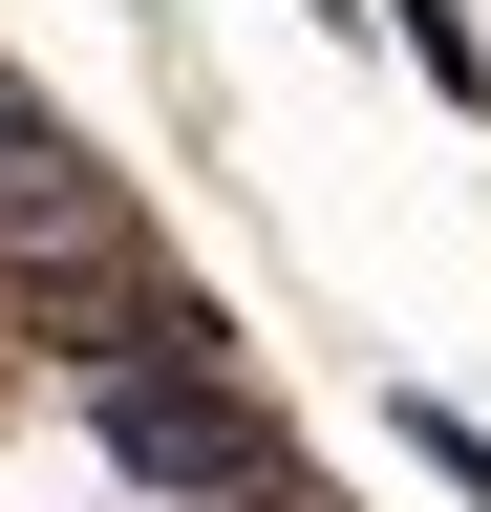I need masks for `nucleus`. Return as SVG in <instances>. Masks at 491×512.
Returning a JSON list of instances; mask_svg holds the SVG:
<instances>
[{"label":"nucleus","mask_w":491,"mask_h":512,"mask_svg":"<svg viewBox=\"0 0 491 512\" xmlns=\"http://www.w3.org/2000/svg\"><path fill=\"white\" fill-rule=\"evenodd\" d=\"M385 43L427 64V107H470V128H491V22H470V0H385Z\"/></svg>","instance_id":"20e7f679"},{"label":"nucleus","mask_w":491,"mask_h":512,"mask_svg":"<svg viewBox=\"0 0 491 512\" xmlns=\"http://www.w3.org/2000/svg\"><path fill=\"white\" fill-rule=\"evenodd\" d=\"M385 427H406V470H427V491H470V512H491V427L449 406V384H406V406H385Z\"/></svg>","instance_id":"39448f33"},{"label":"nucleus","mask_w":491,"mask_h":512,"mask_svg":"<svg viewBox=\"0 0 491 512\" xmlns=\"http://www.w3.org/2000/svg\"><path fill=\"white\" fill-rule=\"evenodd\" d=\"M86 448L129 512H321L299 427L257 406V363H107L86 384Z\"/></svg>","instance_id":"f03ea898"},{"label":"nucleus","mask_w":491,"mask_h":512,"mask_svg":"<svg viewBox=\"0 0 491 512\" xmlns=\"http://www.w3.org/2000/svg\"><path fill=\"white\" fill-rule=\"evenodd\" d=\"M0 320H22V363H65V384H107V363H235V299H214L150 214L22 235V256H0Z\"/></svg>","instance_id":"f257e3e1"},{"label":"nucleus","mask_w":491,"mask_h":512,"mask_svg":"<svg viewBox=\"0 0 491 512\" xmlns=\"http://www.w3.org/2000/svg\"><path fill=\"white\" fill-rule=\"evenodd\" d=\"M86 214H129V171H107L22 64H0V256H22V235H86Z\"/></svg>","instance_id":"7ed1b4c3"}]
</instances>
